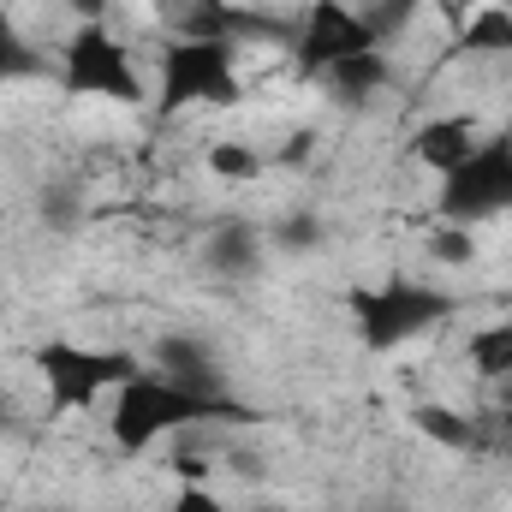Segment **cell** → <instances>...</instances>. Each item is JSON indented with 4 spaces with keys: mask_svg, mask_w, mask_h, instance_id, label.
I'll use <instances>...</instances> for the list:
<instances>
[{
    "mask_svg": "<svg viewBox=\"0 0 512 512\" xmlns=\"http://www.w3.org/2000/svg\"><path fill=\"white\" fill-rule=\"evenodd\" d=\"M149 108L161 120L185 114H233L245 108V72H239V42H161L149 66Z\"/></svg>",
    "mask_w": 512,
    "mask_h": 512,
    "instance_id": "cell-1",
    "label": "cell"
},
{
    "mask_svg": "<svg viewBox=\"0 0 512 512\" xmlns=\"http://www.w3.org/2000/svg\"><path fill=\"white\" fill-rule=\"evenodd\" d=\"M60 90L72 102H96V108H149V66L137 54V42L120 36L114 24H72L60 42Z\"/></svg>",
    "mask_w": 512,
    "mask_h": 512,
    "instance_id": "cell-2",
    "label": "cell"
},
{
    "mask_svg": "<svg viewBox=\"0 0 512 512\" xmlns=\"http://www.w3.org/2000/svg\"><path fill=\"white\" fill-rule=\"evenodd\" d=\"M382 48L370 18L358 6H328V0H304L298 6V24H292V72L316 90L334 66H346L352 54H370Z\"/></svg>",
    "mask_w": 512,
    "mask_h": 512,
    "instance_id": "cell-3",
    "label": "cell"
},
{
    "mask_svg": "<svg viewBox=\"0 0 512 512\" xmlns=\"http://www.w3.org/2000/svg\"><path fill=\"white\" fill-rule=\"evenodd\" d=\"M489 120L483 114H471V108H435V114H423L411 137H405V161L411 167H423L429 179H447V173H459L477 149H483V137H489Z\"/></svg>",
    "mask_w": 512,
    "mask_h": 512,
    "instance_id": "cell-4",
    "label": "cell"
},
{
    "mask_svg": "<svg viewBox=\"0 0 512 512\" xmlns=\"http://www.w3.org/2000/svg\"><path fill=\"white\" fill-rule=\"evenodd\" d=\"M274 256L268 245V227L256 221V215H221V221H209V239H203V268L215 274V280H227V286H245L262 274V262Z\"/></svg>",
    "mask_w": 512,
    "mask_h": 512,
    "instance_id": "cell-5",
    "label": "cell"
},
{
    "mask_svg": "<svg viewBox=\"0 0 512 512\" xmlns=\"http://www.w3.org/2000/svg\"><path fill=\"white\" fill-rule=\"evenodd\" d=\"M197 167H203L215 185H227V191H256V185L274 173L268 143H251V137H239V131L203 137V143H197Z\"/></svg>",
    "mask_w": 512,
    "mask_h": 512,
    "instance_id": "cell-6",
    "label": "cell"
},
{
    "mask_svg": "<svg viewBox=\"0 0 512 512\" xmlns=\"http://www.w3.org/2000/svg\"><path fill=\"white\" fill-rule=\"evenodd\" d=\"M459 358L471 370V382L483 393H507L512 387V316H483L459 334Z\"/></svg>",
    "mask_w": 512,
    "mask_h": 512,
    "instance_id": "cell-7",
    "label": "cell"
},
{
    "mask_svg": "<svg viewBox=\"0 0 512 512\" xmlns=\"http://www.w3.org/2000/svg\"><path fill=\"white\" fill-rule=\"evenodd\" d=\"M328 6H358V12H364V0H328Z\"/></svg>",
    "mask_w": 512,
    "mask_h": 512,
    "instance_id": "cell-8",
    "label": "cell"
},
{
    "mask_svg": "<svg viewBox=\"0 0 512 512\" xmlns=\"http://www.w3.org/2000/svg\"><path fill=\"white\" fill-rule=\"evenodd\" d=\"M6 405H12V399H6V382H0V417H6Z\"/></svg>",
    "mask_w": 512,
    "mask_h": 512,
    "instance_id": "cell-9",
    "label": "cell"
},
{
    "mask_svg": "<svg viewBox=\"0 0 512 512\" xmlns=\"http://www.w3.org/2000/svg\"><path fill=\"white\" fill-rule=\"evenodd\" d=\"M358 512H364V507H358Z\"/></svg>",
    "mask_w": 512,
    "mask_h": 512,
    "instance_id": "cell-10",
    "label": "cell"
}]
</instances>
